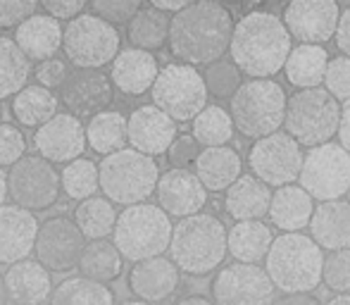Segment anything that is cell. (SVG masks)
Segmentation results:
<instances>
[{"label": "cell", "mask_w": 350, "mask_h": 305, "mask_svg": "<svg viewBox=\"0 0 350 305\" xmlns=\"http://www.w3.org/2000/svg\"><path fill=\"white\" fill-rule=\"evenodd\" d=\"M150 5H152L155 10H160V12L172 14V17H174V14H179L181 10L189 8L191 3H186V0H152Z\"/></svg>", "instance_id": "obj_53"}, {"label": "cell", "mask_w": 350, "mask_h": 305, "mask_svg": "<svg viewBox=\"0 0 350 305\" xmlns=\"http://www.w3.org/2000/svg\"><path fill=\"white\" fill-rule=\"evenodd\" d=\"M234 19L221 3L200 0L191 3L186 10L172 17L170 51L184 65L198 67L221 60L231 48L234 38Z\"/></svg>", "instance_id": "obj_1"}, {"label": "cell", "mask_w": 350, "mask_h": 305, "mask_svg": "<svg viewBox=\"0 0 350 305\" xmlns=\"http://www.w3.org/2000/svg\"><path fill=\"white\" fill-rule=\"evenodd\" d=\"M274 305H322V303H319V298H314L312 293H291V296L277 298Z\"/></svg>", "instance_id": "obj_52"}, {"label": "cell", "mask_w": 350, "mask_h": 305, "mask_svg": "<svg viewBox=\"0 0 350 305\" xmlns=\"http://www.w3.org/2000/svg\"><path fill=\"white\" fill-rule=\"evenodd\" d=\"M198 146L200 144L193 139V134L176 136L172 148L167 150V160L172 162V170H189V165H196V160L200 155Z\"/></svg>", "instance_id": "obj_48"}, {"label": "cell", "mask_w": 350, "mask_h": 305, "mask_svg": "<svg viewBox=\"0 0 350 305\" xmlns=\"http://www.w3.org/2000/svg\"><path fill=\"white\" fill-rule=\"evenodd\" d=\"M172 220L160 205L141 203L124 208L117 217V227L112 234V243L124 260L143 263V260L160 258L172 243Z\"/></svg>", "instance_id": "obj_6"}, {"label": "cell", "mask_w": 350, "mask_h": 305, "mask_svg": "<svg viewBox=\"0 0 350 305\" xmlns=\"http://www.w3.org/2000/svg\"><path fill=\"white\" fill-rule=\"evenodd\" d=\"M141 8V0H91L88 3V12L110 22L112 27L115 24H129L139 14Z\"/></svg>", "instance_id": "obj_42"}, {"label": "cell", "mask_w": 350, "mask_h": 305, "mask_svg": "<svg viewBox=\"0 0 350 305\" xmlns=\"http://www.w3.org/2000/svg\"><path fill=\"white\" fill-rule=\"evenodd\" d=\"M86 141L93 152H100L103 157L120 152L129 144V120L122 112L107 110L88 120Z\"/></svg>", "instance_id": "obj_32"}, {"label": "cell", "mask_w": 350, "mask_h": 305, "mask_svg": "<svg viewBox=\"0 0 350 305\" xmlns=\"http://www.w3.org/2000/svg\"><path fill=\"white\" fill-rule=\"evenodd\" d=\"M8 289H5V277H0V305H8Z\"/></svg>", "instance_id": "obj_57"}, {"label": "cell", "mask_w": 350, "mask_h": 305, "mask_svg": "<svg viewBox=\"0 0 350 305\" xmlns=\"http://www.w3.org/2000/svg\"><path fill=\"white\" fill-rule=\"evenodd\" d=\"M298 181L319 203L341 200L350 191V152L334 141L310 148Z\"/></svg>", "instance_id": "obj_11"}, {"label": "cell", "mask_w": 350, "mask_h": 305, "mask_svg": "<svg viewBox=\"0 0 350 305\" xmlns=\"http://www.w3.org/2000/svg\"><path fill=\"white\" fill-rule=\"evenodd\" d=\"M41 10L46 14H51L53 19H67V22H72V19H77L79 14H83L88 10V5L83 3V0H43Z\"/></svg>", "instance_id": "obj_49"}, {"label": "cell", "mask_w": 350, "mask_h": 305, "mask_svg": "<svg viewBox=\"0 0 350 305\" xmlns=\"http://www.w3.org/2000/svg\"><path fill=\"white\" fill-rule=\"evenodd\" d=\"M60 181H62V191L72 200L83 203V200L93 198L96 191H100V170H98L96 162L86 160V157H79V160L62 167Z\"/></svg>", "instance_id": "obj_40"}, {"label": "cell", "mask_w": 350, "mask_h": 305, "mask_svg": "<svg viewBox=\"0 0 350 305\" xmlns=\"http://www.w3.org/2000/svg\"><path fill=\"white\" fill-rule=\"evenodd\" d=\"M343 10L334 0H293L284 8L281 22L305 46H322L336 36Z\"/></svg>", "instance_id": "obj_16"}, {"label": "cell", "mask_w": 350, "mask_h": 305, "mask_svg": "<svg viewBox=\"0 0 350 305\" xmlns=\"http://www.w3.org/2000/svg\"><path fill=\"white\" fill-rule=\"evenodd\" d=\"M70 75H72L70 65H67L65 60H57V57H51V60H46V62H38L36 70H33V79H36L38 86L51 88V91L65 86Z\"/></svg>", "instance_id": "obj_47"}, {"label": "cell", "mask_w": 350, "mask_h": 305, "mask_svg": "<svg viewBox=\"0 0 350 305\" xmlns=\"http://www.w3.org/2000/svg\"><path fill=\"white\" fill-rule=\"evenodd\" d=\"M288 98L279 81L274 79H250L243 81L231 98V120L245 139H267L279 134L286 122Z\"/></svg>", "instance_id": "obj_5"}, {"label": "cell", "mask_w": 350, "mask_h": 305, "mask_svg": "<svg viewBox=\"0 0 350 305\" xmlns=\"http://www.w3.org/2000/svg\"><path fill=\"white\" fill-rule=\"evenodd\" d=\"M329 53L322 46H295L291 51L288 60H286V81L291 86L300 88V91H308V88H319L327 77L329 67Z\"/></svg>", "instance_id": "obj_30"}, {"label": "cell", "mask_w": 350, "mask_h": 305, "mask_svg": "<svg viewBox=\"0 0 350 305\" xmlns=\"http://www.w3.org/2000/svg\"><path fill=\"white\" fill-rule=\"evenodd\" d=\"M322 282L327 284L332 291L350 293V248L336 250L324 260V277Z\"/></svg>", "instance_id": "obj_43"}, {"label": "cell", "mask_w": 350, "mask_h": 305, "mask_svg": "<svg viewBox=\"0 0 350 305\" xmlns=\"http://www.w3.org/2000/svg\"><path fill=\"white\" fill-rule=\"evenodd\" d=\"M27 152V139L14 124H0V167H14Z\"/></svg>", "instance_id": "obj_45"}, {"label": "cell", "mask_w": 350, "mask_h": 305, "mask_svg": "<svg viewBox=\"0 0 350 305\" xmlns=\"http://www.w3.org/2000/svg\"><path fill=\"white\" fill-rule=\"evenodd\" d=\"M196 176L200 179V184L208 191H229L236 181L241 179L243 172V160L234 148L221 146V148H203L196 160Z\"/></svg>", "instance_id": "obj_28"}, {"label": "cell", "mask_w": 350, "mask_h": 305, "mask_svg": "<svg viewBox=\"0 0 350 305\" xmlns=\"http://www.w3.org/2000/svg\"><path fill=\"white\" fill-rule=\"evenodd\" d=\"M8 298L14 305H41L51 298V272L38 260H22L5 272Z\"/></svg>", "instance_id": "obj_25"}, {"label": "cell", "mask_w": 350, "mask_h": 305, "mask_svg": "<svg viewBox=\"0 0 350 305\" xmlns=\"http://www.w3.org/2000/svg\"><path fill=\"white\" fill-rule=\"evenodd\" d=\"M348 203H350V191H348Z\"/></svg>", "instance_id": "obj_59"}, {"label": "cell", "mask_w": 350, "mask_h": 305, "mask_svg": "<svg viewBox=\"0 0 350 305\" xmlns=\"http://www.w3.org/2000/svg\"><path fill=\"white\" fill-rule=\"evenodd\" d=\"M234 120L231 112L221 105H208L193 120V139L205 148H221L234 139Z\"/></svg>", "instance_id": "obj_39"}, {"label": "cell", "mask_w": 350, "mask_h": 305, "mask_svg": "<svg viewBox=\"0 0 350 305\" xmlns=\"http://www.w3.org/2000/svg\"><path fill=\"white\" fill-rule=\"evenodd\" d=\"M100 191L115 205H141L157 191L160 170L155 157H148L134 148L103 157L100 165Z\"/></svg>", "instance_id": "obj_7"}, {"label": "cell", "mask_w": 350, "mask_h": 305, "mask_svg": "<svg viewBox=\"0 0 350 305\" xmlns=\"http://www.w3.org/2000/svg\"><path fill=\"white\" fill-rule=\"evenodd\" d=\"M157 203L170 217H193L208 203V189L200 184L196 172L170 170L157 181Z\"/></svg>", "instance_id": "obj_19"}, {"label": "cell", "mask_w": 350, "mask_h": 305, "mask_svg": "<svg viewBox=\"0 0 350 305\" xmlns=\"http://www.w3.org/2000/svg\"><path fill=\"white\" fill-rule=\"evenodd\" d=\"M41 5L33 0H0V29H14L17 31L29 17L38 12Z\"/></svg>", "instance_id": "obj_46"}, {"label": "cell", "mask_w": 350, "mask_h": 305, "mask_svg": "<svg viewBox=\"0 0 350 305\" xmlns=\"http://www.w3.org/2000/svg\"><path fill=\"white\" fill-rule=\"evenodd\" d=\"M0 115H3V112H0Z\"/></svg>", "instance_id": "obj_60"}, {"label": "cell", "mask_w": 350, "mask_h": 305, "mask_svg": "<svg viewBox=\"0 0 350 305\" xmlns=\"http://www.w3.org/2000/svg\"><path fill=\"white\" fill-rule=\"evenodd\" d=\"M341 112L343 105L324 86L298 91L288 98L284 122L286 134L305 148L332 144L334 136H338Z\"/></svg>", "instance_id": "obj_8"}, {"label": "cell", "mask_w": 350, "mask_h": 305, "mask_svg": "<svg viewBox=\"0 0 350 305\" xmlns=\"http://www.w3.org/2000/svg\"><path fill=\"white\" fill-rule=\"evenodd\" d=\"M324 253L312 236L305 234H281L274 239L267 258H265V272L269 274L272 284L291 293H310L322 284L324 277Z\"/></svg>", "instance_id": "obj_3"}, {"label": "cell", "mask_w": 350, "mask_h": 305, "mask_svg": "<svg viewBox=\"0 0 350 305\" xmlns=\"http://www.w3.org/2000/svg\"><path fill=\"white\" fill-rule=\"evenodd\" d=\"M120 31L110 22L83 12L77 19L67 22L62 51L77 70H100L112 65L120 55Z\"/></svg>", "instance_id": "obj_9"}, {"label": "cell", "mask_w": 350, "mask_h": 305, "mask_svg": "<svg viewBox=\"0 0 350 305\" xmlns=\"http://www.w3.org/2000/svg\"><path fill=\"white\" fill-rule=\"evenodd\" d=\"M57 105H60V101H57V96L51 88H43L38 83H29L24 91H19L14 96L12 115L22 127H36V129H41L53 117L60 115Z\"/></svg>", "instance_id": "obj_33"}, {"label": "cell", "mask_w": 350, "mask_h": 305, "mask_svg": "<svg viewBox=\"0 0 350 305\" xmlns=\"http://www.w3.org/2000/svg\"><path fill=\"white\" fill-rule=\"evenodd\" d=\"M31 60L19 51L14 38L0 36V98L17 96L29 86Z\"/></svg>", "instance_id": "obj_37"}, {"label": "cell", "mask_w": 350, "mask_h": 305, "mask_svg": "<svg viewBox=\"0 0 350 305\" xmlns=\"http://www.w3.org/2000/svg\"><path fill=\"white\" fill-rule=\"evenodd\" d=\"M122 305H150V303H143V301H126V303H122Z\"/></svg>", "instance_id": "obj_58"}, {"label": "cell", "mask_w": 350, "mask_h": 305, "mask_svg": "<svg viewBox=\"0 0 350 305\" xmlns=\"http://www.w3.org/2000/svg\"><path fill=\"white\" fill-rule=\"evenodd\" d=\"M86 236L70 217H51L41 224L36 239V260L48 272H70L79 267L86 250Z\"/></svg>", "instance_id": "obj_15"}, {"label": "cell", "mask_w": 350, "mask_h": 305, "mask_svg": "<svg viewBox=\"0 0 350 305\" xmlns=\"http://www.w3.org/2000/svg\"><path fill=\"white\" fill-rule=\"evenodd\" d=\"M274 284L258 265L234 263L212 282L215 305H274Z\"/></svg>", "instance_id": "obj_14"}, {"label": "cell", "mask_w": 350, "mask_h": 305, "mask_svg": "<svg viewBox=\"0 0 350 305\" xmlns=\"http://www.w3.org/2000/svg\"><path fill=\"white\" fill-rule=\"evenodd\" d=\"M62 38H65V29L46 12H36L14 31V43L19 46V51L29 60L38 62L55 57V53L62 48Z\"/></svg>", "instance_id": "obj_24"}, {"label": "cell", "mask_w": 350, "mask_h": 305, "mask_svg": "<svg viewBox=\"0 0 350 305\" xmlns=\"http://www.w3.org/2000/svg\"><path fill=\"white\" fill-rule=\"evenodd\" d=\"M229 253V231L219 217L208 213L179 220L170 243V258L181 272L203 277L224 263Z\"/></svg>", "instance_id": "obj_4"}, {"label": "cell", "mask_w": 350, "mask_h": 305, "mask_svg": "<svg viewBox=\"0 0 350 305\" xmlns=\"http://www.w3.org/2000/svg\"><path fill=\"white\" fill-rule=\"evenodd\" d=\"M33 146H36L38 155L43 160L53 162V165H70V162L79 160L81 152L86 150V127L81 124L79 117L62 112L55 115L48 124L36 129L33 134Z\"/></svg>", "instance_id": "obj_18"}, {"label": "cell", "mask_w": 350, "mask_h": 305, "mask_svg": "<svg viewBox=\"0 0 350 305\" xmlns=\"http://www.w3.org/2000/svg\"><path fill=\"white\" fill-rule=\"evenodd\" d=\"M291 51V34L277 14L253 10L236 22L229 53L241 75L250 79L274 77L286 67Z\"/></svg>", "instance_id": "obj_2"}, {"label": "cell", "mask_w": 350, "mask_h": 305, "mask_svg": "<svg viewBox=\"0 0 350 305\" xmlns=\"http://www.w3.org/2000/svg\"><path fill=\"white\" fill-rule=\"evenodd\" d=\"M203 79H205V86H208V93L215 98H234L239 93V88L243 86L241 81V70L234 65V60H217L212 65L205 67L203 72Z\"/></svg>", "instance_id": "obj_41"}, {"label": "cell", "mask_w": 350, "mask_h": 305, "mask_svg": "<svg viewBox=\"0 0 350 305\" xmlns=\"http://www.w3.org/2000/svg\"><path fill=\"white\" fill-rule=\"evenodd\" d=\"M176 134V122L155 105H141L129 115V146L148 157L167 155Z\"/></svg>", "instance_id": "obj_20"}, {"label": "cell", "mask_w": 350, "mask_h": 305, "mask_svg": "<svg viewBox=\"0 0 350 305\" xmlns=\"http://www.w3.org/2000/svg\"><path fill=\"white\" fill-rule=\"evenodd\" d=\"M181 269L172 263V258H150L136 263L129 272V289L143 303H162L179 289Z\"/></svg>", "instance_id": "obj_22"}, {"label": "cell", "mask_w": 350, "mask_h": 305, "mask_svg": "<svg viewBox=\"0 0 350 305\" xmlns=\"http://www.w3.org/2000/svg\"><path fill=\"white\" fill-rule=\"evenodd\" d=\"M10 196V186H8V172H3V167H0V208H3L5 198Z\"/></svg>", "instance_id": "obj_54"}, {"label": "cell", "mask_w": 350, "mask_h": 305, "mask_svg": "<svg viewBox=\"0 0 350 305\" xmlns=\"http://www.w3.org/2000/svg\"><path fill=\"white\" fill-rule=\"evenodd\" d=\"M303 150L295 139L288 134H272L267 139H260L253 144L248 152V165L253 170V176L272 189V186H291L295 179H300L303 172Z\"/></svg>", "instance_id": "obj_13"}, {"label": "cell", "mask_w": 350, "mask_h": 305, "mask_svg": "<svg viewBox=\"0 0 350 305\" xmlns=\"http://www.w3.org/2000/svg\"><path fill=\"white\" fill-rule=\"evenodd\" d=\"M338 144L350 152V101L343 103L341 127H338Z\"/></svg>", "instance_id": "obj_51"}, {"label": "cell", "mask_w": 350, "mask_h": 305, "mask_svg": "<svg viewBox=\"0 0 350 305\" xmlns=\"http://www.w3.org/2000/svg\"><path fill=\"white\" fill-rule=\"evenodd\" d=\"M272 189L253 174H243L224 196V208L236 222H262L272 208Z\"/></svg>", "instance_id": "obj_26"}, {"label": "cell", "mask_w": 350, "mask_h": 305, "mask_svg": "<svg viewBox=\"0 0 350 305\" xmlns=\"http://www.w3.org/2000/svg\"><path fill=\"white\" fill-rule=\"evenodd\" d=\"M274 243L272 229L265 222H236L229 229V253L243 265H258Z\"/></svg>", "instance_id": "obj_31"}, {"label": "cell", "mask_w": 350, "mask_h": 305, "mask_svg": "<svg viewBox=\"0 0 350 305\" xmlns=\"http://www.w3.org/2000/svg\"><path fill=\"white\" fill-rule=\"evenodd\" d=\"M324 88L338 103L350 101V57H332L327 67V77H324Z\"/></svg>", "instance_id": "obj_44"}, {"label": "cell", "mask_w": 350, "mask_h": 305, "mask_svg": "<svg viewBox=\"0 0 350 305\" xmlns=\"http://www.w3.org/2000/svg\"><path fill=\"white\" fill-rule=\"evenodd\" d=\"M176 305H215V301H208L203 296H189V298H181Z\"/></svg>", "instance_id": "obj_55"}, {"label": "cell", "mask_w": 350, "mask_h": 305, "mask_svg": "<svg viewBox=\"0 0 350 305\" xmlns=\"http://www.w3.org/2000/svg\"><path fill=\"white\" fill-rule=\"evenodd\" d=\"M122 267H124V258H122V253L117 250V246L107 239L88 241L86 250H83V255H81V263H79L81 277L93 279V282H98V284L115 282L122 274Z\"/></svg>", "instance_id": "obj_35"}, {"label": "cell", "mask_w": 350, "mask_h": 305, "mask_svg": "<svg viewBox=\"0 0 350 305\" xmlns=\"http://www.w3.org/2000/svg\"><path fill=\"white\" fill-rule=\"evenodd\" d=\"M310 236L319 248L332 253L350 248V203L348 200H329L319 203L310 222Z\"/></svg>", "instance_id": "obj_27"}, {"label": "cell", "mask_w": 350, "mask_h": 305, "mask_svg": "<svg viewBox=\"0 0 350 305\" xmlns=\"http://www.w3.org/2000/svg\"><path fill=\"white\" fill-rule=\"evenodd\" d=\"M170 27L172 17L152 5H143L134 19L126 27V36H129L131 46L139 51H160L165 43H170Z\"/></svg>", "instance_id": "obj_34"}, {"label": "cell", "mask_w": 350, "mask_h": 305, "mask_svg": "<svg viewBox=\"0 0 350 305\" xmlns=\"http://www.w3.org/2000/svg\"><path fill=\"white\" fill-rule=\"evenodd\" d=\"M10 198L17 208L41 213L57 203L62 191L60 172L41 155H27L8 172Z\"/></svg>", "instance_id": "obj_12"}, {"label": "cell", "mask_w": 350, "mask_h": 305, "mask_svg": "<svg viewBox=\"0 0 350 305\" xmlns=\"http://www.w3.org/2000/svg\"><path fill=\"white\" fill-rule=\"evenodd\" d=\"M152 105L160 107L174 122H193L208 107V86L196 67L172 62L160 70L150 91Z\"/></svg>", "instance_id": "obj_10"}, {"label": "cell", "mask_w": 350, "mask_h": 305, "mask_svg": "<svg viewBox=\"0 0 350 305\" xmlns=\"http://www.w3.org/2000/svg\"><path fill=\"white\" fill-rule=\"evenodd\" d=\"M117 217L120 215L115 210V203H110L107 198H98V196L79 203L74 210V222L86 236V241H103L115 234Z\"/></svg>", "instance_id": "obj_36"}, {"label": "cell", "mask_w": 350, "mask_h": 305, "mask_svg": "<svg viewBox=\"0 0 350 305\" xmlns=\"http://www.w3.org/2000/svg\"><path fill=\"white\" fill-rule=\"evenodd\" d=\"M62 105L74 117H88L93 120L100 112H107V107L115 101V83L100 70H77L72 72L67 83L60 88Z\"/></svg>", "instance_id": "obj_17"}, {"label": "cell", "mask_w": 350, "mask_h": 305, "mask_svg": "<svg viewBox=\"0 0 350 305\" xmlns=\"http://www.w3.org/2000/svg\"><path fill=\"white\" fill-rule=\"evenodd\" d=\"M327 305H350V293H341V296H334Z\"/></svg>", "instance_id": "obj_56"}, {"label": "cell", "mask_w": 350, "mask_h": 305, "mask_svg": "<svg viewBox=\"0 0 350 305\" xmlns=\"http://www.w3.org/2000/svg\"><path fill=\"white\" fill-rule=\"evenodd\" d=\"M314 198L303 186H281L272 196V208L269 217L277 229H284V234H298V229H305L312 222L314 215Z\"/></svg>", "instance_id": "obj_29"}, {"label": "cell", "mask_w": 350, "mask_h": 305, "mask_svg": "<svg viewBox=\"0 0 350 305\" xmlns=\"http://www.w3.org/2000/svg\"><path fill=\"white\" fill-rule=\"evenodd\" d=\"M157 77H160V67H157L155 55L148 51H139V48H124L110 67V79L115 88L131 98L152 91Z\"/></svg>", "instance_id": "obj_23"}, {"label": "cell", "mask_w": 350, "mask_h": 305, "mask_svg": "<svg viewBox=\"0 0 350 305\" xmlns=\"http://www.w3.org/2000/svg\"><path fill=\"white\" fill-rule=\"evenodd\" d=\"M38 229L33 213L17 205H3L0 208V263L17 265L29 260L31 250L36 248Z\"/></svg>", "instance_id": "obj_21"}, {"label": "cell", "mask_w": 350, "mask_h": 305, "mask_svg": "<svg viewBox=\"0 0 350 305\" xmlns=\"http://www.w3.org/2000/svg\"><path fill=\"white\" fill-rule=\"evenodd\" d=\"M336 46L338 51L346 57H350V8H346L341 12V19H338V29H336Z\"/></svg>", "instance_id": "obj_50"}, {"label": "cell", "mask_w": 350, "mask_h": 305, "mask_svg": "<svg viewBox=\"0 0 350 305\" xmlns=\"http://www.w3.org/2000/svg\"><path fill=\"white\" fill-rule=\"evenodd\" d=\"M51 305H115V293L93 279L70 277L53 291Z\"/></svg>", "instance_id": "obj_38"}]
</instances>
